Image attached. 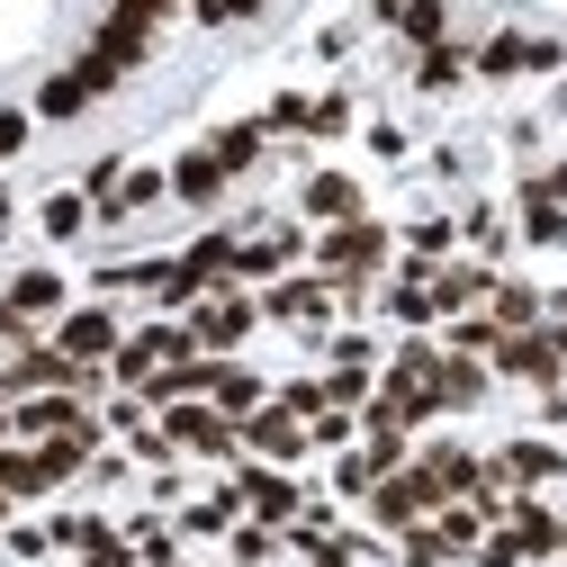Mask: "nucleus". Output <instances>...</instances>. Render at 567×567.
Listing matches in <instances>:
<instances>
[{
	"label": "nucleus",
	"mask_w": 567,
	"mask_h": 567,
	"mask_svg": "<svg viewBox=\"0 0 567 567\" xmlns=\"http://www.w3.org/2000/svg\"><path fill=\"white\" fill-rule=\"evenodd\" d=\"M388 316L396 324H433L442 307H433V279H396V289H388Z\"/></svg>",
	"instance_id": "nucleus-25"
},
{
	"label": "nucleus",
	"mask_w": 567,
	"mask_h": 567,
	"mask_svg": "<svg viewBox=\"0 0 567 567\" xmlns=\"http://www.w3.org/2000/svg\"><path fill=\"white\" fill-rule=\"evenodd\" d=\"M235 495L252 505V523H289V514H307V495L279 477V468H244V477H235Z\"/></svg>",
	"instance_id": "nucleus-8"
},
{
	"label": "nucleus",
	"mask_w": 567,
	"mask_h": 567,
	"mask_svg": "<svg viewBox=\"0 0 567 567\" xmlns=\"http://www.w3.org/2000/svg\"><path fill=\"white\" fill-rule=\"evenodd\" d=\"M396 28H405L414 45H442V28H451V0H396Z\"/></svg>",
	"instance_id": "nucleus-21"
},
{
	"label": "nucleus",
	"mask_w": 567,
	"mask_h": 567,
	"mask_svg": "<svg viewBox=\"0 0 567 567\" xmlns=\"http://www.w3.org/2000/svg\"><path fill=\"white\" fill-rule=\"evenodd\" d=\"M370 495H379V505H370V514H379L388 532H414V523H423V514H433V505H451V486H442L433 468H396V477H379Z\"/></svg>",
	"instance_id": "nucleus-2"
},
{
	"label": "nucleus",
	"mask_w": 567,
	"mask_h": 567,
	"mask_svg": "<svg viewBox=\"0 0 567 567\" xmlns=\"http://www.w3.org/2000/svg\"><path fill=\"white\" fill-rule=\"evenodd\" d=\"M154 28H163V0H109V19H100V37L82 45V63H73V73H54V82L37 91V117H73V109H91L117 73H135V63H145Z\"/></svg>",
	"instance_id": "nucleus-1"
},
{
	"label": "nucleus",
	"mask_w": 567,
	"mask_h": 567,
	"mask_svg": "<svg viewBox=\"0 0 567 567\" xmlns=\"http://www.w3.org/2000/svg\"><path fill=\"white\" fill-rule=\"evenodd\" d=\"M433 388H442V405H477L486 396V370H468V351H460V361L433 370Z\"/></svg>",
	"instance_id": "nucleus-26"
},
{
	"label": "nucleus",
	"mask_w": 567,
	"mask_h": 567,
	"mask_svg": "<svg viewBox=\"0 0 567 567\" xmlns=\"http://www.w3.org/2000/svg\"><path fill=\"white\" fill-rule=\"evenodd\" d=\"M523 235H532V244H567V207H558L540 181L523 189Z\"/></svg>",
	"instance_id": "nucleus-16"
},
{
	"label": "nucleus",
	"mask_w": 567,
	"mask_h": 567,
	"mask_svg": "<svg viewBox=\"0 0 567 567\" xmlns=\"http://www.w3.org/2000/svg\"><path fill=\"white\" fill-rule=\"evenodd\" d=\"M207 279H235V235H198L181 261H172V289H163V307H189Z\"/></svg>",
	"instance_id": "nucleus-3"
},
{
	"label": "nucleus",
	"mask_w": 567,
	"mask_h": 567,
	"mask_svg": "<svg viewBox=\"0 0 567 567\" xmlns=\"http://www.w3.org/2000/svg\"><path fill=\"white\" fill-rule=\"evenodd\" d=\"M495 370H505V379H532V388H558V342L549 333H505V342H495Z\"/></svg>",
	"instance_id": "nucleus-6"
},
{
	"label": "nucleus",
	"mask_w": 567,
	"mask_h": 567,
	"mask_svg": "<svg viewBox=\"0 0 567 567\" xmlns=\"http://www.w3.org/2000/svg\"><path fill=\"white\" fill-rule=\"evenodd\" d=\"M477 567H523V540L505 532V540H477Z\"/></svg>",
	"instance_id": "nucleus-37"
},
{
	"label": "nucleus",
	"mask_w": 567,
	"mask_h": 567,
	"mask_svg": "<svg viewBox=\"0 0 567 567\" xmlns=\"http://www.w3.org/2000/svg\"><path fill=\"white\" fill-rule=\"evenodd\" d=\"M10 433H19V414H10V396H0V442H10Z\"/></svg>",
	"instance_id": "nucleus-41"
},
{
	"label": "nucleus",
	"mask_w": 567,
	"mask_h": 567,
	"mask_svg": "<svg viewBox=\"0 0 567 567\" xmlns=\"http://www.w3.org/2000/svg\"><path fill=\"white\" fill-rule=\"evenodd\" d=\"M261 135H270L261 117H244V126H217V145H207V154H217L226 172H244V163H261Z\"/></svg>",
	"instance_id": "nucleus-20"
},
{
	"label": "nucleus",
	"mask_w": 567,
	"mask_h": 567,
	"mask_svg": "<svg viewBox=\"0 0 567 567\" xmlns=\"http://www.w3.org/2000/svg\"><path fill=\"white\" fill-rule=\"evenodd\" d=\"M370 396V370H351V361H333V379H324V405H361Z\"/></svg>",
	"instance_id": "nucleus-30"
},
{
	"label": "nucleus",
	"mask_w": 567,
	"mask_h": 567,
	"mask_svg": "<svg viewBox=\"0 0 567 567\" xmlns=\"http://www.w3.org/2000/svg\"><path fill=\"white\" fill-rule=\"evenodd\" d=\"M28 135H37L28 109H0V154H28Z\"/></svg>",
	"instance_id": "nucleus-32"
},
{
	"label": "nucleus",
	"mask_w": 567,
	"mask_h": 567,
	"mask_svg": "<svg viewBox=\"0 0 567 567\" xmlns=\"http://www.w3.org/2000/svg\"><path fill=\"white\" fill-rule=\"evenodd\" d=\"M495 468H505L514 486H549V477H558V451H549V442H514Z\"/></svg>",
	"instance_id": "nucleus-19"
},
{
	"label": "nucleus",
	"mask_w": 567,
	"mask_h": 567,
	"mask_svg": "<svg viewBox=\"0 0 567 567\" xmlns=\"http://www.w3.org/2000/svg\"><path fill=\"white\" fill-rule=\"evenodd\" d=\"M63 307V279L54 270H19L10 279V316H54Z\"/></svg>",
	"instance_id": "nucleus-14"
},
{
	"label": "nucleus",
	"mask_w": 567,
	"mask_h": 567,
	"mask_svg": "<svg viewBox=\"0 0 567 567\" xmlns=\"http://www.w3.org/2000/svg\"><path fill=\"white\" fill-rule=\"evenodd\" d=\"M244 442H252L261 460H279V468L316 451V433H307V414H289V405H252V414H244Z\"/></svg>",
	"instance_id": "nucleus-4"
},
{
	"label": "nucleus",
	"mask_w": 567,
	"mask_h": 567,
	"mask_svg": "<svg viewBox=\"0 0 567 567\" xmlns=\"http://www.w3.org/2000/svg\"><path fill=\"white\" fill-rule=\"evenodd\" d=\"M10 333H19V316H10V298H0V342H10Z\"/></svg>",
	"instance_id": "nucleus-42"
},
{
	"label": "nucleus",
	"mask_w": 567,
	"mask_h": 567,
	"mask_svg": "<svg viewBox=\"0 0 567 567\" xmlns=\"http://www.w3.org/2000/svg\"><path fill=\"white\" fill-rule=\"evenodd\" d=\"M549 342H558V361H567V324H558V333H549Z\"/></svg>",
	"instance_id": "nucleus-45"
},
{
	"label": "nucleus",
	"mask_w": 567,
	"mask_h": 567,
	"mask_svg": "<svg viewBox=\"0 0 567 567\" xmlns=\"http://www.w3.org/2000/svg\"><path fill=\"white\" fill-rule=\"evenodd\" d=\"M558 109H567V82H558Z\"/></svg>",
	"instance_id": "nucleus-46"
},
{
	"label": "nucleus",
	"mask_w": 567,
	"mask_h": 567,
	"mask_svg": "<svg viewBox=\"0 0 567 567\" xmlns=\"http://www.w3.org/2000/svg\"><path fill=\"white\" fill-rule=\"evenodd\" d=\"M252 405H261V379H252V370H235V361H226V370H217V414H235V423H244V414H252Z\"/></svg>",
	"instance_id": "nucleus-27"
},
{
	"label": "nucleus",
	"mask_w": 567,
	"mask_h": 567,
	"mask_svg": "<svg viewBox=\"0 0 567 567\" xmlns=\"http://www.w3.org/2000/svg\"><path fill=\"white\" fill-rule=\"evenodd\" d=\"M82 226H91V198H82V189H63V198H45V235H54V244H73Z\"/></svg>",
	"instance_id": "nucleus-28"
},
{
	"label": "nucleus",
	"mask_w": 567,
	"mask_h": 567,
	"mask_svg": "<svg viewBox=\"0 0 567 567\" xmlns=\"http://www.w3.org/2000/svg\"><path fill=\"white\" fill-rule=\"evenodd\" d=\"M10 226H19V207H10V198H0V235H10Z\"/></svg>",
	"instance_id": "nucleus-43"
},
{
	"label": "nucleus",
	"mask_w": 567,
	"mask_h": 567,
	"mask_svg": "<svg viewBox=\"0 0 567 567\" xmlns=\"http://www.w3.org/2000/svg\"><path fill=\"white\" fill-rule=\"evenodd\" d=\"M307 117H316V100H298V91H279V100H270V117H261V126H307Z\"/></svg>",
	"instance_id": "nucleus-35"
},
{
	"label": "nucleus",
	"mask_w": 567,
	"mask_h": 567,
	"mask_svg": "<svg viewBox=\"0 0 567 567\" xmlns=\"http://www.w3.org/2000/svg\"><path fill=\"white\" fill-rule=\"evenodd\" d=\"M307 567H351V540H316V549H307Z\"/></svg>",
	"instance_id": "nucleus-40"
},
{
	"label": "nucleus",
	"mask_w": 567,
	"mask_h": 567,
	"mask_svg": "<svg viewBox=\"0 0 567 567\" xmlns=\"http://www.w3.org/2000/svg\"><path fill=\"white\" fill-rule=\"evenodd\" d=\"M442 549H451L442 532H414V540H405V567H442Z\"/></svg>",
	"instance_id": "nucleus-36"
},
{
	"label": "nucleus",
	"mask_w": 567,
	"mask_h": 567,
	"mask_svg": "<svg viewBox=\"0 0 567 567\" xmlns=\"http://www.w3.org/2000/svg\"><path fill=\"white\" fill-rule=\"evenodd\" d=\"M514 540H523V558H549L558 549V514L532 505V495H514Z\"/></svg>",
	"instance_id": "nucleus-13"
},
{
	"label": "nucleus",
	"mask_w": 567,
	"mask_h": 567,
	"mask_svg": "<svg viewBox=\"0 0 567 567\" xmlns=\"http://www.w3.org/2000/svg\"><path fill=\"white\" fill-rule=\"evenodd\" d=\"M63 351H73L82 370H100L109 351H117V316H109V307H82L73 324H63Z\"/></svg>",
	"instance_id": "nucleus-10"
},
{
	"label": "nucleus",
	"mask_w": 567,
	"mask_h": 567,
	"mask_svg": "<svg viewBox=\"0 0 567 567\" xmlns=\"http://www.w3.org/2000/svg\"><path fill=\"white\" fill-rule=\"evenodd\" d=\"M73 423H91V414L63 396H19V433H73Z\"/></svg>",
	"instance_id": "nucleus-18"
},
{
	"label": "nucleus",
	"mask_w": 567,
	"mask_h": 567,
	"mask_svg": "<svg viewBox=\"0 0 567 567\" xmlns=\"http://www.w3.org/2000/svg\"><path fill=\"white\" fill-rule=\"evenodd\" d=\"M235 558L261 567V558H270V523H235Z\"/></svg>",
	"instance_id": "nucleus-33"
},
{
	"label": "nucleus",
	"mask_w": 567,
	"mask_h": 567,
	"mask_svg": "<svg viewBox=\"0 0 567 567\" xmlns=\"http://www.w3.org/2000/svg\"><path fill=\"white\" fill-rule=\"evenodd\" d=\"M252 316H261V298H235V279H226V298H217V307H198L189 333H198V351H235V342L252 333Z\"/></svg>",
	"instance_id": "nucleus-7"
},
{
	"label": "nucleus",
	"mask_w": 567,
	"mask_h": 567,
	"mask_svg": "<svg viewBox=\"0 0 567 567\" xmlns=\"http://www.w3.org/2000/svg\"><path fill=\"white\" fill-rule=\"evenodd\" d=\"M10 505H19V495H10V486H0V523H10Z\"/></svg>",
	"instance_id": "nucleus-44"
},
{
	"label": "nucleus",
	"mask_w": 567,
	"mask_h": 567,
	"mask_svg": "<svg viewBox=\"0 0 567 567\" xmlns=\"http://www.w3.org/2000/svg\"><path fill=\"white\" fill-rule=\"evenodd\" d=\"M460 73H477V63H468V54H460V45L442 37V45H423V73H414V82H423V91H451Z\"/></svg>",
	"instance_id": "nucleus-24"
},
{
	"label": "nucleus",
	"mask_w": 567,
	"mask_h": 567,
	"mask_svg": "<svg viewBox=\"0 0 567 567\" xmlns=\"http://www.w3.org/2000/svg\"><path fill=\"white\" fill-rule=\"evenodd\" d=\"M477 298H495V270H468V261L460 270H433V307L442 316H468Z\"/></svg>",
	"instance_id": "nucleus-11"
},
{
	"label": "nucleus",
	"mask_w": 567,
	"mask_h": 567,
	"mask_svg": "<svg viewBox=\"0 0 567 567\" xmlns=\"http://www.w3.org/2000/svg\"><path fill=\"white\" fill-rule=\"evenodd\" d=\"M324 307H333V279H279L261 298V316H289V324H324Z\"/></svg>",
	"instance_id": "nucleus-9"
},
{
	"label": "nucleus",
	"mask_w": 567,
	"mask_h": 567,
	"mask_svg": "<svg viewBox=\"0 0 567 567\" xmlns=\"http://www.w3.org/2000/svg\"><path fill=\"white\" fill-rule=\"evenodd\" d=\"M342 126H351V109H342V100H316V117H307V135H342Z\"/></svg>",
	"instance_id": "nucleus-38"
},
{
	"label": "nucleus",
	"mask_w": 567,
	"mask_h": 567,
	"mask_svg": "<svg viewBox=\"0 0 567 567\" xmlns=\"http://www.w3.org/2000/svg\"><path fill=\"white\" fill-rule=\"evenodd\" d=\"M370 486H379V468H370V451H361V460H342V495H370Z\"/></svg>",
	"instance_id": "nucleus-39"
},
{
	"label": "nucleus",
	"mask_w": 567,
	"mask_h": 567,
	"mask_svg": "<svg viewBox=\"0 0 567 567\" xmlns=\"http://www.w3.org/2000/svg\"><path fill=\"white\" fill-rule=\"evenodd\" d=\"M307 217H324V226H351V217H361V189H351L342 172H316V181H307Z\"/></svg>",
	"instance_id": "nucleus-12"
},
{
	"label": "nucleus",
	"mask_w": 567,
	"mask_h": 567,
	"mask_svg": "<svg viewBox=\"0 0 567 567\" xmlns=\"http://www.w3.org/2000/svg\"><path fill=\"white\" fill-rule=\"evenodd\" d=\"M0 486H10V495H45V486H54V468H45L37 451H0Z\"/></svg>",
	"instance_id": "nucleus-23"
},
{
	"label": "nucleus",
	"mask_w": 567,
	"mask_h": 567,
	"mask_svg": "<svg viewBox=\"0 0 567 567\" xmlns=\"http://www.w3.org/2000/svg\"><path fill=\"white\" fill-rule=\"evenodd\" d=\"M379 252H388V226L351 217V226H333V235H324V279H361Z\"/></svg>",
	"instance_id": "nucleus-5"
},
{
	"label": "nucleus",
	"mask_w": 567,
	"mask_h": 567,
	"mask_svg": "<svg viewBox=\"0 0 567 567\" xmlns=\"http://www.w3.org/2000/svg\"><path fill=\"white\" fill-rule=\"evenodd\" d=\"M486 307H495V324H505V333H532V324H540V298L514 289V279H495V298H486Z\"/></svg>",
	"instance_id": "nucleus-22"
},
{
	"label": "nucleus",
	"mask_w": 567,
	"mask_h": 567,
	"mask_svg": "<svg viewBox=\"0 0 567 567\" xmlns=\"http://www.w3.org/2000/svg\"><path fill=\"white\" fill-rule=\"evenodd\" d=\"M477 523H486L477 505H442V540H451V549H477Z\"/></svg>",
	"instance_id": "nucleus-31"
},
{
	"label": "nucleus",
	"mask_w": 567,
	"mask_h": 567,
	"mask_svg": "<svg viewBox=\"0 0 567 567\" xmlns=\"http://www.w3.org/2000/svg\"><path fill=\"white\" fill-rule=\"evenodd\" d=\"M298 252V235H270V244H235V289L244 279H279V261Z\"/></svg>",
	"instance_id": "nucleus-17"
},
{
	"label": "nucleus",
	"mask_w": 567,
	"mask_h": 567,
	"mask_svg": "<svg viewBox=\"0 0 567 567\" xmlns=\"http://www.w3.org/2000/svg\"><path fill=\"white\" fill-rule=\"evenodd\" d=\"M532 63V37H495L486 54H477V73H523Z\"/></svg>",
	"instance_id": "nucleus-29"
},
{
	"label": "nucleus",
	"mask_w": 567,
	"mask_h": 567,
	"mask_svg": "<svg viewBox=\"0 0 567 567\" xmlns=\"http://www.w3.org/2000/svg\"><path fill=\"white\" fill-rule=\"evenodd\" d=\"M307 433H316V442H324V451H342V442H351V414H342V405H324V414H316V423H307Z\"/></svg>",
	"instance_id": "nucleus-34"
},
{
	"label": "nucleus",
	"mask_w": 567,
	"mask_h": 567,
	"mask_svg": "<svg viewBox=\"0 0 567 567\" xmlns=\"http://www.w3.org/2000/svg\"><path fill=\"white\" fill-rule=\"evenodd\" d=\"M172 189L207 207V198H217V189H226V163H217V154H181V163H172Z\"/></svg>",
	"instance_id": "nucleus-15"
}]
</instances>
